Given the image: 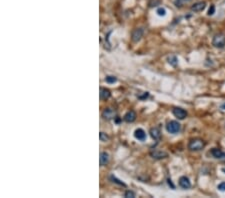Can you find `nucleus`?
Here are the masks:
<instances>
[{"label": "nucleus", "instance_id": "nucleus-4", "mask_svg": "<svg viewBox=\"0 0 225 198\" xmlns=\"http://www.w3.org/2000/svg\"><path fill=\"white\" fill-rule=\"evenodd\" d=\"M172 113H173L175 117L180 120L185 119L186 116H187V112H186V110H184L183 108H180V107H174V108L172 109Z\"/></svg>", "mask_w": 225, "mask_h": 198}, {"label": "nucleus", "instance_id": "nucleus-7", "mask_svg": "<svg viewBox=\"0 0 225 198\" xmlns=\"http://www.w3.org/2000/svg\"><path fill=\"white\" fill-rule=\"evenodd\" d=\"M205 7H206V2L199 1V2H196V3H194L193 5H192L191 10L194 11V12H201V11L205 9Z\"/></svg>", "mask_w": 225, "mask_h": 198}, {"label": "nucleus", "instance_id": "nucleus-10", "mask_svg": "<svg viewBox=\"0 0 225 198\" xmlns=\"http://www.w3.org/2000/svg\"><path fill=\"white\" fill-rule=\"evenodd\" d=\"M150 155L152 156L154 159H163L168 156V154L166 152H164V151H161V150H153L150 152Z\"/></svg>", "mask_w": 225, "mask_h": 198}, {"label": "nucleus", "instance_id": "nucleus-16", "mask_svg": "<svg viewBox=\"0 0 225 198\" xmlns=\"http://www.w3.org/2000/svg\"><path fill=\"white\" fill-rule=\"evenodd\" d=\"M168 62L170 65H172L173 67H176L178 64V59L176 56H170L168 58Z\"/></svg>", "mask_w": 225, "mask_h": 198}, {"label": "nucleus", "instance_id": "nucleus-21", "mask_svg": "<svg viewBox=\"0 0 225 198\" xmlns=\"http://www.w3.org/2000/svg\"><path fill=\"white\" fill-rule=\"evenodd\" d=\"M191 0H176L175 1V5L178 7V6H182L184 3H188V2H190Z\"/></svg>", "mask_w": 225, "mask_h": 198}, {"label": "nucleus", "instance_id": "nucleus-5", "mask_svg": "<svg viewBox=\"0 0 225 198\" xmlns=\"http://www.w3.org/2000/svg\"><path fill=\"white\" fill-rule=\"evenodd\" d=\"M102 117L103 119L105 120H112V119H115L117 116H116L115 110H113L112 108H106L104 109V111L102 112Z\"/></svg>", "mask_w": 225, "mask_h": 198}, {"label": "nucleus", "instance_id": "nucleus-9", "mask_svg": "<svg viewBox=\"0 0 225 198\" xmlns=\"http://www.w3.org/2000/svg\"><path fill=\"white\" fill-rule=\"evenodd\" d=\"M210 153H211V155L216 159H225V152L224 151H222L221 149L213 148V149L210 151Z\"/></svg>", "mask_w": 225, "mask_h": 198}, {"label": "nucleus", "instance_id": "nucleus-19", "mask_svg": "<svg viewBox=\"0 0 225 198\" xmlns=\"http://www.w3.org/2000/svg\"><path fill=\"white\" fill-rule=\"evenodd\" d=\"M105 81L107 83H114V82L117 81V78L115 76H112V75H109V76H106L105 78Z\"/></svg>", "mask_w": 225, "mask_h": 198}, {"label": "nucleus", "instance_id": "nucleus-24", "mask_svg": "<svg viewBox=\"0 0 225 198\" xmlns=\"http://www.w3.org/2000/svg\"><path fill=\"white\" fill-rule=\"evenodd\" d=\"M217 189L219 191H222V192H224L225 191V182H221L219 185L217 186Z\"/></svg>", "mask_w": 225, "mask_h": 198}, {"label": "nucleus", "instance_id": "nucleus-17", "mask_svg": "<svg viewBox=\"0 0 225 198\" xmlns=\"http://www.w3.org/2000/svg\"><path fill=\"white\" fill-rule=\"evenodd\" d=\"M110 180H112V182H114V183H116V184H119L120 186H123V187H126V184L124 183V182H122L121 180H119V179H117L116 177H115L114 175H111L110 176Z\"/></svg>", "mask_w": 225, "mask_h": 198}, {"label": "nucleus", "instance_id": "nucleus-15", "mask_svg": "<svg viewBox=\"0 0 225 198\" xmlns=\"http://www.w3.org/2000/svg\"><path fill=\"white\" fill-rule=\"evenodd\" d=\"M150 135H151V137L154 140L158 141V140L161 138V132L157 127H154V128L150 129Z\"/></svg>", "mask_w": 225, "mask_h": 198}, {"label": "nucleus", "instance_id": "nucleus-6", "mask_svg": "<svg viewBox=\"0 0 225 198\" xmlns=\"http://www.w3.org/2000/svg\"><path fill=\"white\" fill-rule=\"evenodd\" d=\"M143 33H144V31L142 28L134 29L132 34H131V39H132L133 42H138V41L142 38V36H143Z\"/></svg>", "mask_w": 225, "mask_h": 198}, {"label": "nucleus", "instance_id": "nucleus-1", "mask_svg": "<svg viewBox=\"0 0 225 198\" xmlns=\"http://www.w3.org/2000/svg\"><path fill=\"white\" fill-rule=\"evenodd\" d=\"M205 147V142L202 139H191L188 143V149L191 151H200Z\"/></svg>", "mask_w": 225, "mask_h": 198}, {"label": "nucleus", "instance_id": "nucleus-23", "mask_svg": "<svg viewBox=\"0 0 225 198\" xmlns=\"http://www.w3.org/2000/svg\"><path fill=\"white\" fill-rule=\"evenodd\" d=\"M214 13H215V6L212 4V5H210V8H209V10H208V15H213Z\"/></svg>", "mask_w": 225, "mask_h": 198}, {"label": "nucleus", "instance_id": "nucleus-13", "mask_svg": "<svg viewBox=\"0 0 225 198\" xmlns=\"http://www.w3.org/2000/svg\"><path fill=\"white\" fill-rule=\"evenodd\" d=\"M99 95H100V99H101V100H107V99L110 98L111 92H110V90H108L107 88L101 87V88H100V93H99Z\"/></svg>", "mask_w": 225, "mask_h": 198}, {"label": "nucleus", "instance_id": "nucleus-20", "mask_svg": "<svg viewBox=\"0 0 225 198\" xmlns=\"http://www.w3.org/2000/svg\"><path fill=\"white\" fill-rule=\"evenodd\" d=\"M156 13H157L159 16H165L166 15V10H165V8L160 7V8H158V9H157Z\"/></svg>", "mask_w": 225, "mask_h": 198}, {"label": "nucleus", "instance_id": "nucleus-3", "mask_svg": "<svg viewBox=\"0 0 225 198\" xmlns=\"http://www.w3.org/2000/svg\"><path fill=\"white\" fill-rule=\"evenodd\" d=\"M212 45L216 48H223L225 46V35L216 34L212 39Z\"/></svg>", "mask_w": 225, "mask_h": 198}, {"label": "nucleus", "instance_id": "nucleus-27", "mask_svg": "<svg viewBox=\"0 0 225 198\" xmlns=\"http://www.w3.org/2000/svg\"><path fill=\"white\" fill-rule=\"evenodd\" d=\"M222 172H223V173H225V167H222Z\"/></svg>", "mask_w": 225, "mask_h": 198}, {"label": "nucleus", "instance_id": "nucleus-8", "mask_svg": "<svg viewBox=\"0 0 225 198\" xmlns=\"http://www.w3.org/2000/svg\"><path fill=\"white\" fill-rule=\"evenodd\" d=\"M179 186L183 189H189L191 187V182L188 177L186 176H181L179 178Z\"/></svg>", "mask_w": 225, "mask_h": 198}, {"label": "nucleus", "instance_id": "nucleus-12", "mask_svg": "<svg viewBox=\"0 0 225 198\" xmlns=\"http://www.w3.org/2000/svg\"><path fill=\"white\" fill-rule=\"evenodd\" d=\"M109 160H110V158H109V154L106 153V152H101L100 153V157H99V162H100V165L101 166H105L109 163Z\"/></svg>", "mask_w": 225, "mask_h": 198}, {"label": "nucleus", "instance_id": "nucleus-2", "mask_svg": "<svg viewBox=\"0 0 225 198\" xmlns=\"http://www.w3.org/2000/svg\"><path fill=\"white\" fill-rule=\"evenodd\" d=\"M166 130L171 134H176L181 130V125L178 121L171 120L166 124Z\"/></svg>", "mask_w": 225, "mask_h": 198}, {"label": "nucleus", "instance_id": "nucleus-14", "mask_svg": "<svg viewBox=\"0 0 225 198\" xmlns=\"http://www.w3.org/2000/svg\"><path fill=\"white\" fill-rule=\"evenodd\" d=\"M135 119H136V113L133 110H130V111H128L127 113L124 115V121H126V122L128 123L133 122V121H135Z\"/></svg>", "mask_w": 225, "mask_h": 198}, {"label": "nucleus", "instance_id": "nucleus-25", "mask_svg": "<svg viewBox=\"0 0 225 198\" xmlns=\"http://www.w3.org/2000/svg\"><path fill=\"white\" fill-rule=\"evenodd\" d=\"M167 181H168V184H169V185H171V187H172V188H175V186L173 185V184H172V182H171V179H168V180H167Z\"/></svg>", "mask_w": 225, "mask_h": 198}, {"label": "nucleus", "instance_id": "nucleus-11", "mask_svg": "<svg viewBox=\"0 0 225 198\" xmlns=\"http://www.w3.org/2000/svg\"><path fill=\"white\" fill-rule=\"evenodd\" d=\"M134 137H135L137 140H139V141H144V140L146 139V133H145L143 129L138 128L134 131Z\"/></svg>", "mask_w": 225, "mask_h": 198}, {"label": "nucleus", "instance_id": "nucleus-22", "mask_svg": "<svg viewBox=\"0 0 225 198\" xmlns=\"http://www.w3.org/2000/svg\"><path fill=\"white\" fill-rule=\"evenodd\" d=\"M124 196L126 198H134V197H135V193H134L133 191H131V190H127V191L125 192Z\"/></svg>", "mask_w": 225, "mask_h": 198}, {"label": "nucleus", "instance_id": "nucleus-18", "mask_svg": "<svg viewBox=\"0 0 225 198\" xmlns=\"http://www.w3.org/2000/svg\"><path fill=\"white\" fill-rule=\"evenodd\" d=\"M99 138H100V141L102 142H106L109 140V136L107 135L106 133H104V132H100L99 133Z\"/></svg>", "mask_w": 225, "mask_h": 198}, {"label": "nucleus", "instance_id": "nucleus-26", "mask_svg": "<svg viewBox=\"0 0 225 198\" xmlns=\"http://www.w3.org/2000/svg\"><path fill=\"white\" fill-rule=\"evenodd\" d=\"M221 109H225V103H223V104L221 105Z\"/></svg>", "mask_w": 225, "mask_h": 198}]
</instances>
